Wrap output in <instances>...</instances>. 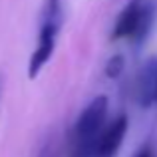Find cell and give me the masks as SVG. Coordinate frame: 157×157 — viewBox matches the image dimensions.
<instances>
[{
    "label": "cell",
    "instance_id": "cell-4",
    "mask_svg": "<svg viewBox=\"0 0 157 157\" xmlns=\"http://www.w3.org/2000/svg\"><path fill=\"white\" fill-rule=\"evenodd\" d=\"M127 127H129L127 115H117L109 125L104 127L101 135L96 141L92 157H115L119 147H121V143H123V139H125Z\"/></svg>",
    "mask_w": 157,
    "mask_h": 157
},
{
    "label": "cell",
    "instance_id": "cell-1",
    "mask_svg": "<svg viewBox=\"0 0 157 157\" xmlns=\"http://www.w3.org/2000/svg\"><path fill=\"white\" fill-rule=\"evenodd\" d=\"M64 24V10L62 0H44L40 10V30H38V42L28 60V78L34 80L42 68L50 62L54 50H56L58 34Z\"/></svg>",
    "mask_w": 157,
    "mask_h": 157
},
{
    "label": "cell",
    "instance_id": "cell-5",
    "mask_svg": "<svg viewBox=\"0 0 157 157\" xmlns=\"http://www.w3.org/2000/svg\"><path fill=\"white\" fill-rule=\"evenodd\" d=\"M135 96L141 107H149L157 101V58H151L141 66L135 84Z\"/></svg>",
    "mask_w": 157,
    "mask_h": 157
},
{
    "label": "cell",
    "instance_id": "cell-2",
    "mask_svg": "<svg viewBox=\"0 0 157 157\" xmlns=\"http://www.w3.org/2000/svg\"><path fill=\"white\" fill-rule=\"evenodd\" d=\"M107 96H96L84 109L72 127V153L74 157H92L98 137L105 127Z\"/></svg>",
    "mask_w": 157,
    "mask_h": 157
},
{
    "label": "cell",
    "instance_id": "cell-6",
    "mask_svg": "<svg viewBox=\"0 0 157 157\" xmlns=\"http://www.w3.org/2000/svg\"><path fill=\"white\" fill-rule=\"evenodd\" d=\"M123 56H113L109 62H107V66H105V74H107V78H117L119 74H121V70H123Z\"/></svg>",
    "mask_w": 157,
    "mask_h": 157
},
{
    "label": "cell",
    "instance_id": "cell-7",
    "mask_svg": "<svg viewBox=\"0 0 157 157\" xmlns=\"http://www.w3.org/2000/svg\"><path fill=\"white\" fill-rule=\"evenodd\" d=\"M133 157H153V151H151V147H149V145H143Z\"/></svg>",
    "mask_w": 157,
    "mask_h": 157
},
{
    "label": "cell",
    "instance_id": "cell-3",
    "mask_svg": "<svg viewBox=\"0 0 157 157\" xmlns=\"http://www.w3.org/2000/svg\"><path fill=\"white\" fill-rule=\"evenodd\" d=\"M153 16L155 12L149 4H141L139 0L127 2L115 20V26L111 30V40L131 38L135 42H143L147 38V32L151 30Z\"/></svg>",
    "mask_w": 157,
    "mask_h": 157
}]
</instances>
